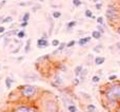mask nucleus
<instances>
[{
	"label": "nucleus",
	"mask_w": 120,
	"mask_h": 112,
	"mask_svg": "<svg viewBox=\"0 0 120 112\" xmlns=\"http://www.w3.org/2000/svg\"><path fill=\"white\" fill-rule=\"evenodd\" d=\"M92 38H94V39H96V40H98V39H100V38L102 37V34L100 33L99 31H97V30H95V31H93L92 32Z\"/></svg>",
	"instance_id": "obj_11"
},
{
	"label": "nucleus",
	"mask_w": 120,
	"mask_h": 112,
	"mask_svg": "<svg viewBox=\"0 0 120 112\" xmlns=\"http://www.w3.org/2000/svg\"><path fill=\"white\" fill-rule=\"evenodd\" d=\"M84 16L86 17V18H92V16H93V12H92L91 10H89V8H86V10L84 11Z\"/></svg>",
	"instance_id": "obj_25"
},
{
	"label": "nucleus",
	"mask_w": 120,
	"mask_h": 112,
	"mask_svg": "<svg viewBox=\"0 0 120 112\" xmlns=\"http://www.w3.org/2000/svg\"><path fill=\"white\" fill-rule=\"evenodd\" d=\"M92 40V36H86V37H81L80 39L78 40V44L80 47H84L89 44L90 41Z\"/></svg>",
	"instance_id": "obj_8"
},
{
	"label": "nucleus",
	"mask_w": 120,
	"mask_h": 112,
	"mask_svg": "<svg viewBox=\"0 0 120 112\" xmlns=\"http://www.w3.org/2000/svg\"><path fill=\"white\" fill-rule=\"evenodd\" d=\"M86 110H87V112H95L96 111V106L93 105V104L86 105Z\"/></svg>",
	"instance_id": "obj_23"
},
{
	"label": "nucleus",
	"mask_w": 120,
	"mask_h": 112,
	"mask_svg": "<svg viewBox=\"0 0 120 112\" xmlns=\"http://www.w3.org/2000/svg\"><path fill=\"white\" fill-rule=\"evenodd\" d=\"M60 44V41L58 39H53L52 40V42H51V46L52 47H54V48H57V47H58Z\"/></svg>",
	"instance_id": "obj_28"
},
{
	"label": "nucleus",
	"mask_w": 120,
	"mask_h": 112,
	"mask_svg": "<svg viewBox=\"0 0 120 112\" xmlns=\"http://www.w3.org/2000/svg\"><path fill=\"white\" fill-rule=\"evenodd\" d=\"M96 21H97V24H100V25H103L104 24V18L102 16H99L96 18Z\"/></svg>",
	"instance_id": "obj_26"
},
{
	"label": "nucleus",
	"mask_w": 120,
	"mask_h": 112,
	"mask_svg": "<svg viewBox=\"0 0 120 112\" xmlns=\"http://www.w3.org/2000/svg\"><path fill=\"white\" fill-rule=\"evenodd\" d=\"M79 84H80V79H79V77H75V78L73 79V86H78Z\"/></svg>",
	"instance_id": "obj_35"
},
{
	"label": "nucleus",
	"mask_w": 120,
	"mask_h": 112,
	"mask_svg": "<svg viewBox=\"0 0 120 112\" xmlns=\"http://www.w3.org/2000/svg\"><path fill=\"white\" fill-rule=\"evenodd\" d=\"M118 24H120V18H119V22H118Z\"/></svg>",
	"instance_id": "obj_50"
},
{
	"label": "nucleus",
	"mask_w": 120,
	"mask_h": 112,
	"mask_svg": "<svg viewBox=\"0 0 120 112\" xmlns=\"http://www.w3.org/2000/svg\"><path fill=\"white\" fill-rule=\"evenodd\" d=\"M92 81H93L94 84H98L100 81V76L99 75H94V76L92 77Z\"/></svg>",
	"instance_id": "obj_29"
},
{
	"label": "nucleus",
	"mask_w": 120,
	"mask_h": 112,
	"mask_svg": "<svg viewBox=\"0 0 120 112\" xmlns=\"http://www.w3.org/2000/svg\"><path fill=\"white\" fill-rule=\"evenodd\" d=\"M24 78H25V80H37L38 76L37 75H33V74L31 75L30 74V75H25Z\"/></svg>",
	"instance_id": "obj_21"
},
{
	"label": "nucleus",
	"mask_w": 120,
	"mask_h": 112,
	"mask_svg": "<svg viewBox=\"0 0 120 112\" xmlns=\"http://www.w3.org/2000/svg\"><path fill=\"white\" fill-rule=\"evenodd\" d=\"M20 46H21V44H19V46L17 47V48L15 49V50H13V51H12V53H13V54H17V53H18L19 51H20Z\"/></svg>",
	"instance_id": "obj_38"
},
{
	"label": "nucleus",
	"mask_w": 120,
	"mask_h": 112,
	"mask_svg": "<svg viewBox=\"0 0 120 112\" xmlns=\"http://www.w3.org/2000/svg\"><path fill=\"white\" fill-rule=\"evenodd\" d=\"M115 49L120 51V41H117L116 44H115Z\"/></svg>",
	"instance_id": "obj_41"
},
{
	"label": "nucleus",
	"mask_w": 120,
	"mask_h": 112,
	"mask_svg": "<svg viewBox=\"0 0 120 112\" xmlns=\"http://www.w3.org/2000/svg\"><path fill=\"white\" fill-rule=\"evenodd\" d=\"M40 8H41V5H39V4H36V5L32 6V11H33V12H37V11L40 10Z\"/></svg>",
	"instance_id": "obj_36"
},
{
	"label": "nucleus",
	"mask_w": 120,
	"mask_h": 112,
	"mask_svg": "<svg viewBox=\"0 0 120 112\" xmlns=\"http://www.w3.org/2000/svg\"><path fill=\"white\" fill-rule=\"evenodd\" d=\"M66 108H68V112H78V107H77L75 104L68 105V106H66Z\"/></svg>",
	"instance_id": "obj_13"
},
{
	"label": "nucleus",
	"mask_w": 120,
	"mask_h": 112,
	"mask_svg": "<svg viewBox=\"0 0 120 112\" xmlns=\"http://www.w3.org/2000/svg\"><path fill=\"white\" fill-rule=\"evenodd\" d=\"M14 21V18H13V16H5V17H3V19L1 20V22L0 23H11V22H13Z\"/></svg>",
	"instance_id": "obj_14"
},
{
	"label": "nucleus",
	"mask_w": 120,
	"mask_h": 112,
	"mask_svg": "<svg viewBox=\"0 0 120 112\" xmlns=\"http://www.w3.org/2000/svg\"><path fill=\"white\" fill-rule=\"evenodd\" d=\"M0 67H1V64H0Z\"/></svg>",
	"instance_id": "obj_52"
},
{
	"label": "nucleus",
	"mask_w": 120,
	"mask_h": 112,
	"mask_svg": "<svg viewBox=\"0 0 120 112\" xmlns=\"http://www.w3.org/2000/svg\"><path fill=\"white\" fill-rule=\"evenodd\" d=\"M63 84V77L61 76L60 74H55L54 77H53V81H52V85L55 86V87H59Z\"/></svg>",
	"instance_id": "obj_6"
},
{
	"label": "nucleus",
	"mask_w": 120,
	"mask_h": 112,
	"mask_svg": "<svg viewBox=\"0 0 120 112\" xmlns=\"http://www.w3.org/2000/svg\"><path fill=\"white\" fill-rule=\"evenodd\" d=\"M39 1L40 2H43V1H45V0H39Z\"/></svg>",
	"instance_id": "obj_49"
},
{
	"label": "nucleus",
	"mask_w": 120,
	"mask_h": 112,
	"mask_svg": "<svg viewBox=\"0 0 120 112\" xmlns=\"http://www.w3.org/2000/svg\"><path fill=\"white\" fill-rule=\"evenodd\" d=\"M59 71H61V72H66V70H68V68H66V66L64 64H59Z\"/></svg>",
	"instance_id": "obj_30"
},
{
	"label": "nucleus",
	"mask_w": 120,
	"mask_h": 112,
	"mask_svg": "<svg viewBox=\"0 0 120 112\" xmlns=\"http://www.w3.org/2000/svg\"><path fill=\"white\" fill-rule=\"evenodd\" d=\"M52 17L54 19H59L60 17H61V12H59V11H53L52 12Z\"/></svg>",
	"instance_id": "obj_22"
},
{
	"label": "nucleus",
	"mask_w": 120,
	"mask_h": 112,
	"mask_svg": "<svg viewBox=\"0 0 120 112\" xmlns=\"http://www.w3.org/2000/svg\"><path fill=\"white\" fill-rule=\"evenodd\" d=\"M97 31H99L101 34H104V32H105V30H104V28H103V25H100V24H97Z\"/></svg>",
	"instance_id": "obj_32"
},
{
	"label": "nucleus",
	"mask_w": 120,
	"mask_h": 112,
	"mask_svg": "<svg viewBox=\"0 0 120 112\" xmlns=\"http://www.w3.org/2000/svg\"><path fill=\"white\" fill-rule=\"evenodd\" d=\"M23 59H24V57H23V56H20V57L17 58V60H18V61H21V60H23Z\"/></svg>",
	"instance_id": "obj_45"
},
{
	"label": "nucleus",
	"mask_w": 120,
	"mask_h": 112,
	"mask_svg": "<svg viewBox=\"0 0 120 112\" xmlns=\"http://www.w3.org/2000/svg\"><path fill=\"white\" fill-rule=\"evenodd\" d=\"M49 22H50V29H49V36H50V35H52L53 29H54V25H55L54 18L53 17H49Z\"/></svg>",
	"instance_id": "obj_10"
},
{
	"label": "nucleus",
	"mask_w": 120,
	"mask_h": 112,
	"mask_svg": "<svg viewBox=\"0 0 120 112\" xmlns=\"http://www.w3.org/2000/svg\"><path fill=\"white\" fill-rule=\"evenodd\" d=\"M6 32V29L3 27V25H0V34H3Z\"/></svg>",
	"instance_id": "obj_40"
},
{
	"label": "nucleus",
	"mask_w": 120,
	"mask_h": 112,
	"mask_svg": "<svg viewBox=\"0 0 120 112\" xmlns=\"http://www.w3.org/2000/svg\"><path fill=\"white\" fill-rule=\"evenodd\" d=\"M19 6H33L34 3L33 2H20V3H18Z\"/></svg>",
	"instance_id": "obj_27"
},
{
	"label": "nucleus",
	"mask_w": 120,
	"mask_h": 112,
	"mask_svg": "<svg viewBox=\"0 0 120 112\" xmlns=\"http://www.w3.org/2000/svg\"><path fill=\"white\" fill-rule=\"evenodd\" d=\"M50 46V42L48 39H43V38H39L37 40V48L38 49H45Z\"/></svg>",
	"instance_id": "obj_7"
},
{
	"label": "nucleus",
	"mask_w": 120,
	"mask_h": 112,
	"mask_svg": "<svg viewBox=\"0 0 120 112\" xmlns=\"http://www.w3.org/2000/svg\"><path fill=\"white\" fill-rule=\"evenodd\" d=\"M87 1H92V0H87Z\"/></svg>",
	"instance_id": "obj_51"
},
{
	"label": "nucleus",
	"mask_w": 120,
	"mask_h": 112,
	"mask_svg": "<svg viewBox=\"0 0 120 112\" xmlns=\"http://www.w3.org/2000/svg\"><path fill=\"white\" fill-rule=\"evenodd\" d=\"M82 70H83V66H81V64L77 66L76 68L74 69V74L76 75V77H79V75H80V73Z\"/></svg>",
	"instance_id": "obj_15"
},
{
	"label": "nucleus",
	"mask_w": 120,
	"mask_h": 112,
	"mask_svg": "<svg viewBox=\"0 0 120 112\" xmlns=\"http://www.w3.org/2000/svg\"><path fill=\"white\" fill-rule=\"evenodd\" d=\"M76 24H77V21L76 20H71V21H68V22L66 23V29H68V30H72L73 28L76 27Z\"/></svg>",
	"instance_id": "obj_16"
},
{
	"label": "nucleus",
	"mask_w": 120,
	"mask_h": 112,
	"mask_svg": "<svg viewBox=\"0 0 120 112\" xmlns=\"http://www.w3.org/2000/svg\"><path fill=\"white\" fill-rule=\"evenodd\" d=\"M116 33L120 35V24H117L116 25Z\"/></svg>",
	"instance_id": "obj_42"
},
{
	"label": "nucleus",
	"mask_w": 120,
	"mask_h": 112,
	"mask_svg": "<svg viewBox=\"0 0 120 112\" xmlns=\"http://www.w3.org/2000/svg\"><path fill=\"white\" fill-rule=\"evenodd\" d=\"M2 19H3V16H0V22H1Z\"/></svg>",
	"instance_id": "obj_48"
},
{
	"label": "nucleus",
	"mask_w": 120,
	"mask_h": 112,
	"mask_svg": "<svg viewBox=\"0 0 120 112\" xmlns=\"http://www.w3.org/2000/svg\"><path fill=\"white\" fill-rule=\"evenodd\" d=\"M92 1H93V2H94V3H97V2H99V1H100V0H92Z\"/></svg>",
	"instance_id": "obj_47"
},
{
	"label": "nucleus",
	"mask_w": 120,
	"mask_h": 112,
	"mask_svg": "<svg viewBox=\"0 0 120 112\" xmlns=\"http://www.w3.org/2000/svg\"><path fill=\"white\" fill-rule=\"evenodd\" d=\"M27 24H29V22H23V21H21L20 23V28L21 29H24V28L27 27Z\"/></svg>",
	"instance_id": "obj_39"
},
{
	"label": "nucleus",
	"mask_w": 120,
	"mask_h": 112,
	"mask_svg": "<svg viewBox=\"0 0 120 112\" xmlns=\"http://www.w3.org/2000/svg\"><path fill=\"white\" fill-rule=\"evenodd\" d=\"M40 112H58V104L54 98L46 97L41 102Z\"/></svg>",
	"instance_id": "obj_4"
},
{
	"label": "nucleus",
	"mask_w": 120,
	"mask_h": 112,
	"mask_svg": "<svg viewBox=\"0 0 120 112\" xmlns=\"http://www.w3.org/2000/svg\"><path fill=\"white\" fill-rule=\"evenodd\" d=\"M14 79H12L11 77H5V87H6V89H11L12 88V85L14 84Z\"/></svg>",
	"instance_id": "obj_12"
},
{
	"label": "nucleus",
	"mask_w": 120,
	"mask_h": 112,
	"mask_svg": "<svg viewBox=\"0 0 120 112\" xmlns=\"http://www.w3.org/2000/svg\"><path fill=\"white\" fill-rule=\"evenodd\" d=\"M104 100V108L108 110H115L120 106V81H112L103 86L100 90Z\"/></svg>",
	"instance_id": "obj_1"
},
{
	"label": "nucleus",
	"mask_w": 120,
	"mask_h": 112,
	"mask_svg": "<svg viewBox=\"0 0 120 112\" xmlns=\"http://www.w3.org/2000/svg\"><path fill=\"white\" fill-rule=\"evenodd\" d=\"M95 8H96V10H98V11H100L102 8V3L101 2H97V3H95Z\"/></svg>",
	"instance_id": "obj_37"
},
{
	"label": "nucleus",
	"mask_w": 120,
	"mask_h": 112,
	"mask_svg": "<svg viewBox=\"0 0 120 112\" xmlns=\"http://www.w3.org/2000/svg\"><path fill=\"white\" fill-rule=\"evenodd\" d=\"M25 31H24V29H22V30H19V32L17 33V35H16V37L18 38V39H23V38L25 37Z\"/></svg>",
	"instance_id": "obj_18"
},
{
	"label": "nucleus",
	"mask_w": 120,
	"mask_h": 112,
	"mask_svg": "<svg viewBox=\"0 0 120 112\" xmlns=\"http://www.w3.org/2000/svg\"><path fill=\"white\" fill-rule=\"evenodd\" d=\"M41 38H43V39H48V38H49V35H46V34H45V33H44V34H43V35H42V36H41Z\"/></svg>",
	"instance_id": "obj_44"
},
{
	"label": "nucleus",
	"mask_w": 120,
	"mask_h": 112,
	"mask_svg": "<svg viewBox=\"0 0 120 112\" xmlns=\"http://www.w3.org/2000/svg\"><path fill=\"white\" fill-rule=\"evenodd\" d=\"M75 44H76V41H75V40H71L70 42L66 44V48H73Z\"/></svg>",
	"instance_id": "obj_34"
},
{
	"label": "nucleus",
	"mask_w": 120,
	"mask_h": 112,
	"mask_svg": "<svg viewBox=\"0 0 120 112\" xmlns=\"http://www.w3.org/2000/svg\"><path fill=\"white\" fill-rule=\"evenodd\" d=\"M31 44H32V40H31V39H27L26 42H25L24 53H29L30 51H31Z\"/></svg>",
	"instance_id": "obj_19"
},
{
	"label": "nucleus",
	"mask_w": 120,
	"mask_h": 112,
	"mask_svg": "<svg viewBox=\"0 0 120 112\" xmlns=\"http://www.w3.org/2000/svg\"><path fill=\"white\" fill-rule=\"evenodd\" d=\"M18 91L20 92V97L24 98V100H31L37 95L38 93V89L37 87L33 85H25V86H20L18 88Z\"/></svg>",
	"instance_id": "obj_3"
},
{
	"label": "nucleus",
	"mask_w": 120,
	"mask_h": 112,
	"mask_svg": "<svg viewBox=\"0 0 120 112\" xmlns=\"http://www.w3.org/2000/svg\"><path fill=\"white\" fill-rule=\"evenodd\" d=\"M102 49H103V46H102V44H97L96 47H94L93 51L95 53H100L102 51Z\"/></svg>",
	"instance_id": "obj_24"
},
{
	"label": "nucleus",
	"mask_w": 120,
	"mask_h": 112,
	"mask_svg": "<svg viewBox=\"0 0 120 112\" xmlns=\"http://www.w3.org/2000/svg\"><path fill=\"white\" fill-rule=\"evenodd\" d=\"M105 17L111 25L118 24L120 18V6L117 2H110L105 11Z\"/></svg>",
	"instance_id": "obj_2"
},
{
	"label": "nucleus",
	"mask_w": 120,
	"mask_h": 112,
	"mask_svg": "<svg viewBox=\"0 0 120 112\" xmlns=\"http://www.w3.org/2000/svg\"><path fill=\"white\" fill-rule=\"evenodd\" d=\"M119 54H120V52H119Z\"/></svg>",
	"instance_id": "obj_53"
},
{
	"label": "nucleus",
	"mask_w": 120,
	"mask_h": 112,
	"mask_svg": "<svg viewBox=\"0 0 120 112\" xmlns=\"http://www.w3.org/2000/svg\"><path fill=\"white\" fill-rule=\"evenodd\" d=\"M12 112H40V111L35 106H31V105H26V104H20V105H17L12 110Z\"/></svg>",
	"instance_id": "obj_5"
},
{
	"label": "nucleus",
	"mask_w": 120,
	"mask_h": 112,
	"mask_svg": "<svg viewBox=\"0 0 120 112\" xmlns=\"http://www.w3.org/2000/svg\"><path fill=\"white\" fill-rule=\"evenodd\" d=\"M80 96H81L82 98H84V100H92L91 95H90L89 93H86V92L81 91V92H80Z\"/></svg>",
	"instance_id": "obj_20"
},
{
	"label": "nucleus",
	"mask_w": 120,
	"mask_h": 112,
	"mask_svg": "<svg viewBox=\"0 0 120 112\" xmlns=\"http://www.w3.org/2000/svg\"><path fill=\"white\" fill-rule=\"evenodd\" d=\"M108 79L112 83V81H115V80H117V75L116 74H112V75H110V76L108 77Z\"/></svg>",
	"instance_id": "obj_33"
},
{
	"label": "nucleus",
	"mask_w": 120,
	"mask_h": 112,
	"mask_svg": "<svg viewBox=\"0 0 120 112\" xmlns=\"http://www.w3.org/2000/svg\"><path fill=\"white\" fill-rule=\"evenodd\" d=\"M6 3V0H2V1H0V8H2L3 5H5Z\"/></svg>",
	"instance_id": "obj_43"
},
{
	"label": "nucleus",
	"mask_w": 120,
	"mask_h": 112,
	"mask_svg": "<svg viewBox=\"0 0 120 112\" xmlns=\"http://www.w3.org/2000/svg\"><path fill=\"white\" fill-rule=\"evenodd\" d=\"M114 112H120V106L117 107V108L115 109V111H114Z\"/></svg>",
	"instance_id": "obj_46"
},
{
	"label": "nucleus",
	"mask_w": 120,
	"mask_h": 112,
	"mask_svg": "<svg viewBox=\"0 0 120 112\" xmlns=\"http://www.w3.org/2000/svg\"><path fill=\"white\" fill-rule=\"evenodd\" d=\"M81 4H82L81 0H73V5H74L75 8H79Z\"/></svg>",
	"instance_id": "obj_31"
},
{
	"label": "nucleus",
	"mask_w": 120,
	"mask_h": 112,
	"mask_svg": "<svg viewBox=\"0 0 120 112\" xmlns=\"http://www.w3.org/2000/svg\"><path fill=\"white\" fill-rule=\"evenodd\" d=\"M94 62H95L96 66H101L105 62V57L104 56H96L95 59H94Z\"/></svg>",
	"instance_id": "obj_9"
},
{
	"label": "nucleus",
	"mask_w": 120,
	"mask_h": 112,
	"mask_svg": "<svg viewBox=\"0 0 120 112\" xmlns=\"http://www.w3.org/2000/svg\"><path fill=\"white\" fill-rule=\"evenodd\" d=\"M30 18H31V14H30L29 12H25L24 14L22 15V18H21V21H23V22H29Z\"/></svg>",
	"instance_id": "obj_17"
}]
</instances>
